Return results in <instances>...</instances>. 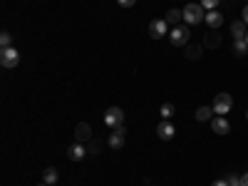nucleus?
<instances>
[{"label": "nucleus", "mask_w": 248, "mask_h": 186, "mask_svg": "<svg viewBox=\"0 0 248 186\" xmlns=\"http://www.w3.org/2000/svg\"><path fill=\"white\" fill-rule=\"evenodd\" d=\"M184 20H186V25H199L206 20V10L201 3H189L184 8Z\"/></svg>", "instance_id": "obj_1"}, {"label": "nucleus", "mask_w": 248, "mask_h": 186, "mask_svg": "<svg viewBox=\"0 0 248 186\" xmlns=\"http://www.w3.org/2000/svg\"><path fill=\"white\" fill-rule=\"evenodd\" d=\"M189 37H191V25H176L169 30V40L174 47H184L189 43Z\"/></svg>", "instance_id": "obj_2"}, {"label": "nucleus", "mask_w": 248, "mask_h": 186, "mask_svg": "<svg viewBox=\"0 0 248 186\" xmlns=\"http://www.w3.org/2000/svg\"><path fill=\"white\" fill-rule=\"evenodd\" d=\"M231 107H233V97H231L229 92H221V94H216V99H214V112H216L218 117L229 114V112H231Z\"/></svg>", "instance_id": "obj_3"}, {"label": "nucleus", "mask_w": 248, "mask_h": 186, "mask_svg": "<svg viewBox=\"0 0 248 186\" xmlns=\"http://www.w3.org/2000/svg\"><path fill=\"white\" fill-rule=\"evenodd\" d=\"M17 62H20V52H17L15 47H5V50H0V65H3L5 70L17 67Z\"/></svg>", "instance_id": "obj_4"}, {"label": "nucleus", "mask_w": 248, "mask_h": 186, "mask_svg": "<svg viewBox=\"0 0 248 186\" xmlns=\"http://www.w3.org/2000/svg\"><path fill=\"white\" fill-rule=\"evenodd\" d=\"M122 122H124V112H122L119 107H109V109L105 112V124H107L109 129L122 127Z\"/></svg>", "instance_id": "obj_5"}, {"label": "nucleus", "mask_w": 248, "mask_h": 186, "mask_svg": "<svg viewBox=\"0 0 248 186\" xmlns=\"http://www.w3.org/2000/svg\"><path fill=\"white\" fill-rule=\"evenodd\" d=\"M149 35L154 40H161L164 35H169V23L167 20H152L149 23Z\"/></svg>", "instance_id": "obj_6"}, {"label": "nucleus", "mask_w": 248, "mask_h": 186, "mask_svg": "<svg viewBox=\"0 0 248 186\" xmlns=\"http://www.w3.org/2000/svg\"><path fill=\"white\" fill-rule=\"evenodd\" d=\"M156 134H159V139L169 141V139H174L176 129H174V124H171L169 119H164V122H159V124H156Z\"/></svg>", "instance_id": "obj_7"}, {"label": "nucleus", "mask_w": 248, "mask_h": 186, "mask_svg": "<svg viewBox=\"0 0 248 186\" xmlns=\"http://www.w3.org/2000/svg\"><path fill=\"white\" fill-rule=\"evenodd\" d=\"M211 129H214V134L226 137V134L231 132V124H229V119H226V117H214L211 119Z\"/></svg>", "instance_id": "obj_8"}, {"label": "nucleus", "mask_w": 248, "mask_h": 186, "mask_svg": "<svg viewBox=\"0 0 248 186\" xmlns=\"http://www.w3.org/2000/svg\"><path fill=\"white\" fill-rule=\"evenodd\" d=\"M124 141H127V132H124V127H117V129L109 134V147H112V149H122Z\"/></svg>", "instance_id": "obj_9"}, {"label": "nucleus", "mask_w": 248, "mask_h": 186, "mask_svg": "<svg viewBox=\"0 0 248 186\" xmlns=\"http://www.w3.org/2000/svg\"><path fill=\"white\" fill-rule=\"evenodd\" d=\"M87 154H90V152H87V147H82V141H75L72 147L67 149V156H70L72 161H82Z\"/></svg>", "instance_id": "obj_10"}, {"label": "nucleus", "mask_w": 248, "mask_h": 186, "mask_svg": "<svg viewBox=\"0 0 248 186\" xmlns=\"http://www.w3.org/2000/svg\"><path fill=\"white\" fill-rule=\"evenodd\" d=\"M87 139H92V127L87 122H79L75 129V141H87Z\"/></svg>", "instance_id": "obj_11"}, {"label": "nucleus", "mask_w": 248, "mask_h": 186, "mask_svg": "<svg viewBox=\"0 0 248 186\" xmlns=\"http://www.w3.org/2000/svg\"><path fill=\"white\" fill-rule=\"evenodd\" d=\"M203 23L206 25H209V28H221L223 25V15L218 13V10H206V20H203Z\"/></svg>", "instance_id": "obj_12"}, {"label": "nucleus", "mask_w": 248, "mask_h": 186, "mask_svg": "<svg viewBox=\"0 0 248 186\" xmlns=\"http://www.w3.org/2000/svg\"><path fill=\"white\" fill-rule=\"evenodd\" d=\"M246 28H248V25L243 23V20H236V23L231 25V35H233V40H246V35H248Z\"/></svg>", "instance_id": "obj_13"}, {"label": "nucleus", "mask_w": 248, "mask_h": 186, "mask_svg": "<svg viewBox=\"0 0 248 186\" xmlns=\"http://www.w3.org/2000/svg\"><path fill=\"white\" fill-rule=\"evenodd\" d=\"M164 20H167V23H169L171 28H176V25H179V20H184V10H176V8H171V10L167 13V17H164Z\"/></svg>", "instance_id": "obj_14"}, {"label": "nucleus", "mask_w": 248, "mask_h": 186, "mask_svg": "<svg viewBox=\"0 0 248 186\" xmlns=\"http://www.w3.org/2000/svg\"><path fill=\"white\" fill-rule=\"evenodd\" d=\"M57 179H60V174H57V169H55V167H47V169L43 171V181H45L47 186H55V184H57Z\"/></svg>", "instance_id": "obj_15"}, {"label": "nucleus", "mask_w": 248, "mask_h": 186, "mask_svg": "<svg viewBox=\"0 0 248 186\" xmlns=\"http://www.w3.org/2000/svg\"><path fill=\"white\" fill-rule=\"evenodd\" d=\"M214 114H216L214 107H199L196 109V119L199 122H209V119H214Z\"/></svg>", "instance_id": "obj_16"}, {"label": "nucleus", "mask_w": 248, "mask_h": 186, "mask_svg": "<svg viewBox=\"0 0 248 186\" xmlns=\"http://www.w3.org/2000/svg\"><path fill=\"white\" fill-rule=\"evenodd\" d=\"M159 114H161V119H171V117L176 114V107L171 105V102H167V105H161Z\"/></svg>", "instance_id": "obj_17"}, {"label": "nucleus", "mask_w": 248, "mask_h": 186, "mask_svg": "<svg viewBox=\"0 0 248 186\" xmlns=\"http://www.w3.org/2000/svg\"><path fill=\"white\" fill-rule=\"evenodd\" d=\"M233 52H236L238 57H243V55L248 52V43H246V40H233Z\"/></svg>", "instance_id": "obj_18"}, {"label": "nucleus", "mask_w": 248, "mask_h": 186, "mask_svg": "<svg viewBox=\"0 0 248 186\" xmlns=\"http://www.w3.org/2000/svg\"><path fill=\"white\" fill-rule=\"evenodd\" d=\"M0 47H13V35L8 32V30H3V32H0Z\"/></svg>", "instance_id": "obj_19"}, {"label": "nucleus", "mask_w": 248, "mask_h": 186, "mask_svg": "<svg viewBox=\"0 0 248 186\" xmlns=\"http://www.w3.org/2000/svg\"><path fill=\"white\" fill-rule=\"evenodd\" d=\"M186 57H189V60H199V57H201V45H191V47H186Z\"/></svg>", "instance_id": "obj_20"}, {"label": "nucleus", "mask_w": 248, "mask_h": 186, "mask_svg": "<svg viewBox=\"0 0 248 186\" xmlns=\"http://www.w3.org/2000/svg\"><path fill=\"white\" fill-rule=\"evenodd\" d=\"M218 43H221V37L214 35V32H209V35H206V40H203V45H206V47H216Z\"/></svg>", "instance_id": "obj_21"}, {"label": "nucleus", "mask_w": 248, "mask_h": 186, "mask_svg": "<svg viewBox=\"0 0 248 186\" xmlns=\"http://www.w3.org/2000/svg\"><path fill=\"white\" fill-rule=\"evenodd\" d=\"M218 3H221V0H201L203 10H216V8H218Z\"/></svg>", "instance_id": "obj_22"}, {"label": "nucleus", "mask_w": 248, "mask_h": 186, "mask_svg": "<svg viewBox=\"0 0 248 186\" xmlns=\"http://www.w3.org/2000/svg\"><path fill=\"white\" fill-rule=\"evenodd\" d=\"M226 179H229V186H241V176H226Z\"/></svg>", "instance_id": "obj_23"}, {"label": "nucleus", "mask_w": 248, "mask_h": 186, "mask_svg": "<svg viewBox=\"0 0 248 186\" xmlns=\"http://www.w3.org/2000/svg\"><path fill=\"white\" fill-rule=\"evenodd\" d=\"M117 3H119L122 8H132V5L137 3V0H117Z\"/></svg>", "instance_id": "obj_24"}, {"label": "nucleus", "mask_w": 248, "mask_h": 186, "mask_svg": "<svg viewBox=\"0 0 248 186\" xmlns=\"http://www.w3.org/2000/svg\"><path fill=\"white\" fill-rule=\"evenodd\" d=\"M211 186H229V179H216Z\"/></svg>", "instance_id": "obj_25"}, {"label": "nucleus", "mask_w": 248, "mask_h": 186, "mask_svg": "<svg viewBox=\"0 0 248 186\" xmlns=\"http://www.w3.org/2000/svg\"><path fill=\"white\" fill-rule=\"evenodd\" d=\"M241 20H243V23H246V25H248V5H246V8H243V13H241Z\"/></svg>", "instance_id": "obj_26"}, {"label": "nucleus", "mask_w": 248, "mask_h": 186, "mask_svg": "<svg viewBox=\"0 0 248 186\" xmlns=\"http://www.w3.org/2000/svg\"><path fill=\"white\" fill-rule=\"evenodd\" d=\"M241 186H248V171H246V174L241 176Z\"/></svg>", "instance_id": "obj_27"}, {"label": "nucleus", "mask_w": 248, "mask_h": 186, "mask_svg": "<svg viewBox=\"0 0 248 186\" xmlns=\"http://www.w3.org/2000/svg\"><path fill=\"white\" fill-rule=\"evenodd\" d=\"M37 186H47V184H45V181H43V184H37Z\"/></svg>", "instance_id": "obj_28"}, {"label": "nucleus", "mask_w": 248, "mask_h": 186, "mask_svg": "<svg viewBox=\"0 0 248 186\" xmlns=\"http://www.w3.org/2000/svg\"><path fill=\"white\" fill-rule=\"evenodd\" d=\"M246 43H248V35H246Z\"/></svg>", "instance_id": "obj_29"}, {"label": "nucleus", "mask_w": 248, "mask_h": 186, "mask_svg": "<svg viewBox=\"0 0 248 186\" xmlns=\"http://www.w3.org/2000/svg\"><path fill=\"white\" fill-rule=\"evenodd\" d=\"M246 119H248V112H246Z\"/></svg>", "instance_id": "obj_30"}]
</instances>
